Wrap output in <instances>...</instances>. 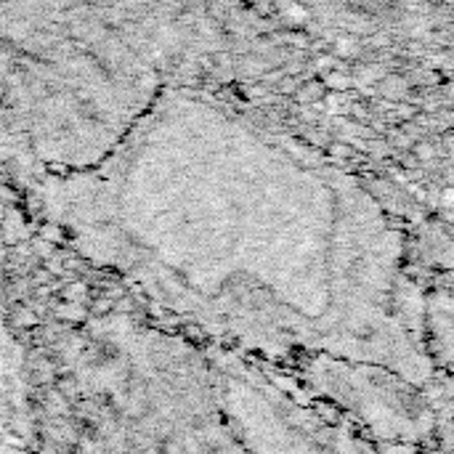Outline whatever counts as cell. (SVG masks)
I'll list each match as a JSON object with an SVG mask.
<instances>
[{
  "instance_id": "1",
  "label": "cell",
  "mask_w": 454,
  "mask_h": 454,
  "mask_svg": "<svg viewBox=\"0 0 454 454\" xmlns=\"http://www.w3.org/2000/svg\"><path fill=\"white\" fill-rule=\"evenodd\" d=\"M292 96H295L300 104H306V107H316V104H321V101L327 99V88L321 85V80H309V83L298 85Z\"/></svg>"
},
{
  "instance_id": "2",
  "label": "cell",
  "mask_w": 454,
  "mask_h": 454,
  "mask_svg": "<svg viewBox=\"0 0 454 454\" xmlns=\"http://www.w3.org/2000/svg\"><path fill=\"white\" fill-rule=\"evenodd\" d=\"M321 85L327 88V93H343V90H348L351 85H354V80H351V75H348V72L333 67V69H327V72H324Z\"/></svg>"
},
{
  "instance_id": "3",
  "label": "cell",
  "mask_w": 454,
  "mask_h": 454,
  "mask_svg": "<svg viewBox=\"0 0 454 454\" xmlns=\"http://www.w3.org/2000/svg\"><path fill=\"white\" fill-rule=\"evenodd\" d=\"M380 88H383V93L386 96H390V99H401V96H407V80L399 78V75H393V78H386L383 83H380Z\"/></svg>"
},
{
  "instance_id": "4",
  "label": "cell",
  "mask_w": 454,
  "mask_h": 454,
  "mask_svg": "<svg viewBox=\"0 0 454 454\" xmlns=\"http://www.w3.org/2000/svg\"><path fill=\"white\" fill-rule=\"evenodd\" d=\"M335 54L337 56H356L362 54V45H359V40H356L354 35H348V37H337L335 40Z\"/></svg>"
},
{
  "instance_id": "5",
  "label": "cell",
  "mask_w": 454,
  "mask_h": 454,
  "mask_svg": "<svg viewBox=\"0 0 454 454\" xmlns=\"http://www.w3.org/2000/svg\"><path fill=\"white\" fill-rule=\"evenodd\" d=\"M412 155H414V160H417L420 165H425V162H431V160H433L436 149H433V144H428V141H420V144H414Z\"/></svg>"
},
{
  "instance_id": "6",
  "label": "cell",
  "mask_w": 454,
  "mask_h": 454,
  "mask_svg": "<svg viewBox=\"0 0 454 454\" xmlns=\"http://www.w3.org/2000/svg\"><path fill=\"white\" fill-rule=\"evenodd\" d=\"M330 155L340 157V160H348V157H351V149L345 144H340V141H335V144H330Z\"/></svg>"
},
{
  "instance_id": "7",
  "label": "cell",
  "mask_w": 454,
  "mask_h": 454,
  "mask_svg": "<svg viewBox=\"0 0 454 454\" xmlns=\"http://www.w3.org/2000/svg\"><path fill=\"white\" fill-rule=\"evenodd\" d=\"M117 3H122V6H141L146 0H117Z\"/></svg>"
}]
</instances>
